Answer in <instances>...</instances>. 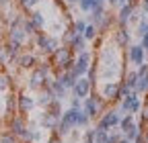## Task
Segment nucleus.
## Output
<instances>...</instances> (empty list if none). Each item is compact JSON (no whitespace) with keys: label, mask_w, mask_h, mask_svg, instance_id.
<instances>
[{"label":"nucleus","mask_w":148,"mask_h":143,"mask_svg":"<svg viewBox=\"0 0 148 143\" xmlns=\"http://www.w3.org/2000/svg\"><path fill=\"white\" fill-rule=\"evenodd\" d=\"M142 12L148 14V0H142Z\"/></svg>","instance_id":"nucleus-42"},{"label":"nucleus","mask_w":148,"mask_h":143,"mask_svg":"<svg viewBox=\"0 0 148 143\" xmlns=\"http://www.w3.org/2000/svg\"><path fill=\"white\" fill-rule=\"evenodd\" d=\"M134 4L132 2H127V4H123V6H119V14H117V23H119V27H125L127 23H130V16H132V12H134Z\"/></svg>","instance_id":"nucleus-9"},{"label":"nucleus","mask_w":148,"mask_h":143,"mask_svg":"<svg viewBox=\"0 0 148 143\" xmlns=\"http://www.w3.org/2000/svg\"><path fill=\"white\" fill-rule=\"evenodd\" d=\"M51 143H60V139H58V137H53V139H51Z\"/></svg>","instance_id":"nucleus-46"},{"label":"nucleus","mask_w":148,"mask_h":143,"mask_svg":"<svg viewBox=\"0 0 148 143\" xmlns=\"http://www.w3.org/2000/svg\"><path fill=\"white\" fill-rule=\"evenodd\" d=\"M103 96L107 100H119V82H107L103 86Z\"/></svg>","instance_id":"nucleus-8"},{"label":"nucleus","mask_w":148,"mask_h":143,"mask_svg":"<svg viewBox=\"0 0 148 143\" xmlns=\"http://www.w3.org/2000/svg\"><path fill=\"white\" fill-rule=\"evenodd\" d=\"M115 43H117V45H127V43H130V33L125 31V27H121V29L115 33Z\"/></svg>","instance_id":"nucleus-19"},{"label":"nucleus","mask_w":148,"mask_h":143,"mask_svg":"<svg viewBox=\"0 0 148 143\" xmlns=\"http://www.w3.org/2000/svg\"><path fill=\"white\" fill-rule=\"evenodd\" d=\"M119 143H134V141H130L127 137H121V139H119Z\"/></svg>","instance_id":"nucleus-44"},{"label":"nucleus","mask_w":148,"mask_h":143,"mask_svg":"<svg viewBox=\"0 0 148 143\" xmlns=\"http://www.w3.org/2000/svg\"><path fill=\"white\" fill-rule=\"evenodd\" d=\"M144 33H148V16H146V14L142 16L140 23H138V33H136V35H138V37H142Z\"/></svg>","instance_id":"nucleus-27"},{"label":"nucleus","mask_w":148,"mask_h":143,"mask_svg":"<svg viewBox=\"0 0 148 143\" xmlns=\"http://www.w3.org/2000/svg\"><path fill=\"white\" fill-rule=\"evenodd\" d=\"M123 133H125V137H127L130 141H134V139L140 135V127H138V125H132V127H130L127 131H123Z\"/></svg>","instance_id":"nucleus-29"},{"label":"nucleus","mask_w":148,"mask_h":143,"mask_svg":"<svg viewBox=\"0 0 148 143\" xmlns=\"http://www.w3.org/2000/svg\"><path fill=\"white\" fill-rule=\"evenodd\" d=\"M144 74H148V63H140V67H138V76H144Z\"/></svg>","instance_id":"nucleus-35"},{"label":"nucleus","mask_w":148,"mask_h":143,"mask_svg":"<svg viewBox=\"0 0 148 143\" xmlns=\"http://www.w3.org/2000/svg\"><path fill=\"white\" fill-rule=\"evenodd\" d=\"M97 4H99L97 0H78V6H80V10H82V12H90Z\"/></svg>","instance_id":"nucleus-24"},{"label":"nucleus","mask_w":148,"mask_h":143,"mask_svg":"<svg viewBox=\"0 0 148 143\" xmlns=\"http://www.w3.org/2000/svg\"><path fill=\"white\" fill-rule=\"evenodd\" d=\"M58 121H60V119H56V117H51L49 113H43V117H41V125H43L45 129H53L56 125H58Z\"/></svg>","instance_id":"nucleus-20"},{"label":"nucleus","mask_w":148,"mask_h":143,"mask_svg":"<svg viewBox=\"0 0 148 143\" xmlns=\"http://www.w3.org/2000/svg\"><path fill=\"white\" fill-rule=\"evenodd\" d=\"M27 37H29V35L25 33V29H23L21 25L10 27V41H14V43H18V45H23Z\"/></svg>","instance_id":"nucleus-12"},{"label":"nucleus","mask_w":148,"mask_h":143,"mask_svg":"<svg viewBox=\"0 0 148 143\" xmlns=\"http://www.w3.org/2000/svg\"><path fill=\"white\" fill-rule=\"evenodd\" d=\"M134 143H146V137H144V135L140 133V135H138V137L134 139Z\"/></svg>","instance_id":"nucleus-41"},{"label":"nucleus","mask_w":148,"mask_h":143,"mask_svg":"<svg viewBox=\"0 0 148 143\" xmlns=\"http://www.w3.org/2000/svg\"><path fill=\"white\" fill-rule=\"evenodd\" d=\"M49 88H51V92L53 96L58 98V100H64L66 98V92H68V88L60 82V80H49Z\"/></svg>","instance_id":"nucleus-11"},{"label":"nucleus","mask_w":148,"mask_h":143,"mask_svg":"<svg viewBox=\"0 0 148 143\" xmlns=\"http://www.w3.org/2000/svg\"><path fill=\"white\" fill-rule=\"evenodd\" d=\"M37 2H39V0H18V4H21L25 10H33L37 6Z\"/></svg>","instance_id":"nucleus-30"},{"label":"nucleus","mask_w":148,"mask_h":143,"mask_svg":"<svg viewBox=\"0 0 148 143\" xmlns=\"http://www.w3.org/2000/svg\"><path fill=\"white\" fill-rule=\"evenodd\" d=\"M6 109H8V111H14V96H8V100H6Z\"/></svg>","instance_id":"nucleus-39"},{"label":"nucleus","mask_w":148,"mask_h":143,"mask_svg":"<svg viewBox=\"0 0 148 143\" xmlns=\"http://www.w3.org/2000/svg\"><path fill=\"white\" fill-rule=\"evenodd\" d=\"M144 137H146V143H148V133H146V135H144Z\"/></svg>","instance_id":"nucleus-48"},{"label":"nucleus","mask_w":148,"mask_h":143,"mask_svg":"<svg viewBox=\"0 0 148 143\" xmlns=\"http://www.w3.org/2000/svg\"><path fill=\"white\" fill-rule=\"evenodd\" d=\"M23 29H25V33H27V35H33V33L37 31V29H35V25L31 23V19H29V21H23Z\"/></svg>","instance_id":"nucleus-32"},{"label":"nucleus","mask_w":148,"mask_h":143,"mask_svg":"<svg viewBox=\"0 0 148 143\" xmlns=\"http://www.w3.org/2000/svg\"><path fill=\"white\" fill-rule=\"evenodd\" d=\"M68 4H78V0H66Z\"/></svg>","instance_id":"nucleus-45"},{"label":"nucleus","mask_w":148,"mask_h":143,"mask_svg":"<svg viewBox=\"0 0 148 143\" xmlns=\"http://www.w3.org/2000/svg\"><path fill=\"white\" fill-rule=\"evenodd\" d=\"M90 80L88 78H84V76H80L78 80H76V84H74V88H72V92H74V96H78V98H86L88 94H90Z\"/></svg>","instance_id":"nucleus-5"},{"label":"nucleus","mask_w":148,"mask_h":143,"mask_svg":"<svg viewBox=\"0 0 148 143\" xmlns=\"http://www.w3.org/2000/svg\"><path fill=\"white\" fill-rule=\"evenodd\" d=\"M43 82H47V65H39L35 72H33V76L29 80V88H39Z\"/></svg>","instance_id":"nucleus-6"},{"label":"nucleus","mask_w":148,"mask_h":143,"mask_svg":"<svg viewBox=\"0 0 148 143\" xmlns=\"http://www.w3.org/2000/svg\"><path fill=\"white\" fill-rule=\"evenodd\" d=\"M10 131H12V135H21V137L27 135V129H25V125H23L21 119H12V123H10Z\"/></svg>","instance_id":"nucleus-17"},{"label":"nucleus","mask_w":148,"mask_h":143,"mask_svg":"<svg viewBox=\"0 0 148 143\" xmlns=\"http://www.w3.org/2000/svg\"><path fill=\"white\" fill-rule=\"evenodd\" d=\"M88 121H90V117L84 111H78V115H76V127H86Z\"/></svg>","instance_id":"nucleus-25"},{"label":"nucleus","mask_w":148,"mask_h":143,"mask_svg":"<svg viewBox=\"0 0 148 143\" xmlns=\"http://www.w3.org/2000/svg\"><path fill=\"white\" fill-rule=\"evenodd\" d=\"M72 29H74V31H76L78 35H82V33H84V29H86V23H84L82 19H78L76 23H74V27H72Z\"/></svg>","instance_id":"nucleus-31"},{"label":"nucleus","mask_w":148,"mask_h":143,"mask_svg":"<svg viewBox=\"0 0 148 143\" xmlns=\"http://www.w3.org/2000/svg\"><path fill=\"white\" fill-rule=\"evenodd\" d=\"M144 57H146V59H148V47H146V49H144Z\"/></svg>","instance_id":"nucleus-47"},{"label":"nucleus","mask_w":148,"mask_h":143,"mask_svg":"<svg viewBox=\"0 0 148 143\" xmlns=\"http://www.w3.org/2000/svg\"><path fill=\"white\" fill-rule=\"evenodd\" d=\"M6 88H8V78L0 76V90H6Z\"/></svg>","instance_id":"nucleus-37"},{"label":"nucleus","mask_w":148,"mask_h":143,"mask_svg":"<svg viewBox=\"0 0 148 143\" xmlns=\"http://www.w3.org/2000/svg\"><path fill=\"white\" fill-rule=\"evenodd\" d=\"M107 137L109 135H107L105 129H99V127L95 129V143H107Z\"/></svg>","instance_id":"nucleus-28"},{"label":"nucleus","mask_w":148,"mask_h":143,"mask_svg":"<svg viewBox=\"0 0 148 143\" xmlns=\"http://www.w3.org/2000/svg\"><path fill=\"white\" fill-rule=\"evenodd\" d=\"M130 59H132L136 65H140L144 61V47L142 45H132L130 47Z\"/></svg>","instance_id":"nucleus-13"},{"label":"nucleus","mask_w":148,"mask_h":143,"mask_svg":"<svg viewBox=\"0 0 148 143\" xmlns=\"http://www.w3.org/2000/svg\"><path fill=\"white\" fill-rule=\"evenodd\" d=\"M119 139H121L119 135H109L107 137V143H119Z\"/></svg>","instance_id":"nucleus-40"},{"label":"nucleus","mask_w":148,"mask_h":143,"mask_svg":"<svg viewBox=\"0 0 148 143\" xmlns=\"http://www.w3.org/2000/svg\"><path fill=\"white\" fill-rule=\"evenodd\" d=\"M97 2H99V4H103V0H97Z\"/></svg>","instance_id":"nucleus-49"},{"label":"nucleus","mask_w":148,"mask_h":143,"mask_svg":"<svg viewBox=\"0 0 148 143\" xmlns=\"http://www.w3.org/2000/svg\"><path fill=\"white\" fill-rule=\"evenodd\" d=\"M70 47L76 51V53H80V51H86V39H84V35H74V39L70 41Z\"/></svg>","instance_id":"nucleus-14"},{"label":"nucleus","mask_w":148,"mask_h":143,"mask_svg":"<svg viewBox=\"0 0 148 143\" xmlns=\"http://www.w3.org/2000/svg\"><path fill=\"white\" fill-rule=\"evenodd\" d=\"M84 39L90 41V39H95L97 37V25H92V23H86V29H84Z\"/></svg>","instance_id":"nucleus-23"},{"label":"nucleus","mask_w":148,"mask_h":143,"mask_svg":"<svg viewBox=\"0 0 148 143\" xmlns=\"http://www.w3.org/2000/svg\"><path fill=\"white\" fill-rule=\"evenodd\" d=\"M80 106H82V98L74 96V98H72V109H80Z\"/></svg>","instance_id":"nucleus-36"},{"label":"nucleus","mask_w":148,"mask_h":143,"mask_svg":"<svg viewBox=\"0 0 148 143\" xmlns=\"http://www.w3.org/2000/svg\"><path fill=\"white\" fill-rule=\"evenodd\" d=\"M119 121H121V115L117 113V111H109L103 119H101V123H99V129H105V131H109L111 127H117L119 125Z\"/></svg>","instance_id":"nucleus-7"},{"label":"nucleus","mask_w":148,"mask_h":143,"mask_svg":"<svg viewBox=\"0 0 148 143\" xmlns=\"http://www.w3.org/2000/svg\"><path fill=\"white\" fill-rule=\"evenodd\" d=\"M88 67H90V53L88 51H80L78 59L74 61V65H72V74L76 78H80V76H84L88 72Z\"/></svg>","instance_id":"nucleus-2"},{"label":"nucleus","mask_w":148,"mask_h":143,"mask_svg":"<svg viewBox=\"0 0 148 143\" xmlns=\"http://www.w3.org/2000/svg\"><path fill=\"white\" fill-rule=\"evenodd\" d=\"M84 143H95V129L86 131V135H84Z\"/></svg>","instance_id":"nucleus-33"},{"label":"nucleus","mask_w":148,"mask_h":143,"mask_svg":"<svg viewBox=\"0 0 148 143\" xmlns=\"http://www.w3.org/2000/svg\"><path fill=\"white\" fill-rule=\"evenodd\" d=\"M99 104H101V100L99 98H95V96H86L84 98V113L90 117V119H95L97 115H99Z\"/></svg>","instance_id":"nucleus-10"},{"label":"nucleus","mask_w":148,"mask_h":143,"mask_svg":"<svg viewBox=\"0 0 148 143\" xmlns=\"http://www.w3.org/2000/svg\"><path fill=\"white\" fill-rule=\"evenodd\" d=\"M35 106V100L31 98V96H27V94H23V96H18V109H21L23 113H29L31 109Z\"/></svg>","instance_id":"nucleus-16"},{"label":"nucleus","mask_w":148,"mask_h":143,"mask_svg":"<svg viewBox=\"0 0 148 143\" xmlns=\"http://www.w3.org/2000/svg\"><path fill=\"white\" fill-rule=\"evenodd\" d=\"M31 23L35 25V29H37V31L45 27V19H43V14H41L39 10H35V12H31Z\"/></svg>","instance_id":"nucleus-18"},{"label":"nucleus","mask_w":148,"mask_h":143,"mask_svg":"<svg viewBox=\"0 0 148 143\" xmlns=\"http://www.w3.org/2000/svg\"><path fill=\"white\" fill-rule=\"evenodd\" d=\"M58 80H60L66 88H74V84H76V80H78V78L72 74V69H64V74H62Z\"/></svg>","instance_id":"nucleus-15"},{"label":"nucleus","mask_w":148,"mask_h":143,"mask_svg":"<svg viewBox=\"0 0 148 143\" xmlns=\"http://www.w3.org/2000/svg\"><path fill=\"white\" fill-rule=\"evenodd\" d=\"M8 59V53H6V49H2V47H0V63H4Z\"/></svg>","instance_id":"nucleus-38"},{"label":"nucleus","mask_w":148,"mask_h":143,"mask_svg":"<svg viewBox=\"0 0 148 143\" xmlns=\"http://www.w3.org/2000/svg\"><path fill=\"white\" fill-rule=\"evenodd\" d=\"M138 72H130V74L125 76V84L130 86V88H132V90H136V82H138Z\"/></svg>","instance_id":"nucleus-26"},{"label":"nucleus","mask_w":148,"mask_h":143,"mask_svg":"<svg viewBox=\"0 0 148 143\" xmlns=\"http://www.w3.org/2000/svg\"><path fill=\"white\" fill-rule=\"evenodd\" d=\"M140 109H142V102H140V96L136 90L121 98V113H138Z\"/></svg>","instance_id":"nucleus-3"},{"label":"nucleus","mask_w":148,"mask_h":143,"mask_svg":"<svg viewBox=\"0 0 148 143\" xmlns=\"http://www.w3.org/2000/svg\"><path fill=\"white\" fill-rule=\"evenodd\" d=\"M18 65L25 67V69L33 67L35 65V55H31V53H29V55H21V57H18Z\"/></svg>","instance_id":"nucleus-21"},{"label":"nucleus","mask_w":148,"mask_h":143,"mask_svg":"<svg viewBox=\"0 0 148 143\" xmlns=\"http://www.w3.org/2000/svg\"><path fill=\"white\" fill-rule=\"evenodd\" d=\"M72 47H58L53 51V63L62 67V69H72L74 61H72Z\"/></svg>","instance_id":"nucleus-1"},{"label":"nucleus","mask_w":148,"mask_h":143,"mask_svg":"<svg viewBox=\"0 0 148 143\" xmlns=\"http://www.w3.org/2000/svg\"><path fill=\"white\" fill-rule=\"evenodd\" d=\"M142 119L148 121V106H144V111H142Z\"/></svg>","instance_id":"nucleus-43"},{"label":"nucleus","mask_w":148,"mask_h":143,"mask_svg":"<svg viewBox=\"0 0 148 143\" xmlns=\"http://www.w3.org/2000/svg\"><path fill=\"white\" fill-rule=\"evenodd\" d=\"M37 47H39V49H43L45 53H53L56 49L60 47V41L56 39V37H49V35L39 33V35H37Z\"/></svg>","instance_id":"nucleus-4"},{"label":"nucleus","mask_w":148,"mask_h":143,"mask_svg":"<svg viewBox=\"0 0 148 143\" xmlns=\"http://www.w3.org/2000/svg\"><path fill=\"white\" fill-rule=\"evenodd\" d=\"M132 125H136V123H134V113H130V115H125V117L119 121V129H121V131H127Z\"/></svg>","instance_id":"nucleus-22"},{"label":"nucleus","mask_w":148,"mask_h":143,"mask_svg":"<svg viewBox=\"0 0 148 143\" xmlns=\"http://www.w3.org/2000/svg\"><path fill=\"white\" fill-rule=\"evenodd\" d=\"M0 143H16V141H14V135H2Z\"/></svg>","instance_id":"nucleus-34"}]
</instances>
